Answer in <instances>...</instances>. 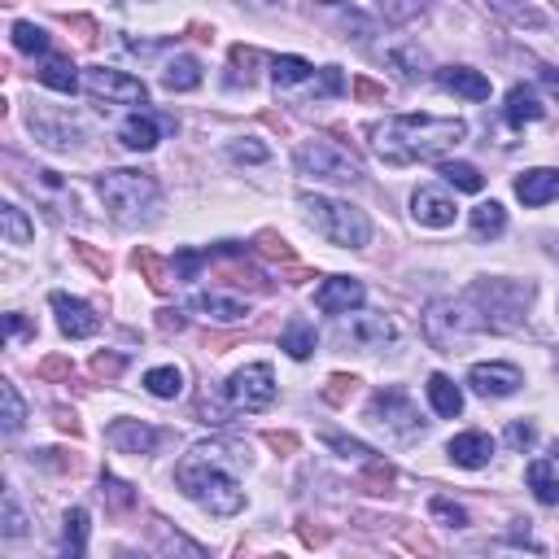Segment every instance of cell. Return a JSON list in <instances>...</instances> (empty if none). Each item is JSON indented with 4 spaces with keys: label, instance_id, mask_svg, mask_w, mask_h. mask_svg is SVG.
<instances>
[{
    "label": "cell",
    "instance_id": "cell-1",
    "mask_svg": "<svg viewBox=\"0 0 559 559\" xmlns=\"http://www.w3.org/2000/svg\"><path fill=\"white\" fill-rule=\"evenodd\" d=\"M245 463V446L236 442H197L188 455L175 463V481L180 490L201 503L210 516L228 520L245 507V490L236 481V468Z\"/></svg>",
    "mask_w": 559,
    "mask_h": 559
},
{
    "label": "cell",
    "instance_id": "cell-2",
    "mask_svg": "<svg viewBox=\"0 0 559 559\" xmlns=\"http://www.w3.org/2000/svg\"><path fill=\"white\" fill-rule=\"evenodd\" d=\"M468 136L463 118H437V114H394L372 127V149L389 166H411L442 158Z\"/></svg>",
    "mask_w": 559,
    "mask_h": 559
},
{
    "label": "cell",
    "instance_id": "cell-3",
    "mask_svg": "<svg viewBox=\"0 0 559 559\" xmlns=\"http://www.w3.org/2000/svg\"><path fill=\"white\" fill-rule=\"evenodd\" d=\"M302 210H306V219L315 223V232L324 236V241L341 245V249H363L367 241H372V219H367L363 210H354L350 201L306 193Z\"/></svg>",
    "mask_w": 559,
    "mask_h": 559
},
{
    "label": "cell",
    "instance_id": "cell-4",
    "mask_svg": "<svg viewBox=\"0 0 559 559\" xmlns=\"http://www.w3.org/2000/svg\"><path fill=\"white\" fill-rule=\"evenodd\" d=\"M97 193H101L105 210H110L114 219L132 223V219H140V214H149L153 206H158L162 188L145 171H105V175H97Z\"/></svg>",
    "mask_w": 559,
    "mask_h": 559
},
{
    "label": "cell",
    "instance_id": "cell-5",
    "mask_svg": "<svg viewBox=\"0 0 559 559\" xmlns=\"http://www.w3.org/2000/svg\"><path fill=\"white\" fill-rule=\"evenodd\" d=\"M485 328H490L485 324V315L472 311V306H463V302H433L428 306V315H424L428 341H433L437 350H450V354H455L459 341L477 337V332H485Z\"/></svg>",
    "mask_w": 559,
    "mask_h": 559
},
{
    "label": "cell",
    "instance_id": "cell-6",
    "mask_svg": "<svg viewBox=\"0 0 559 559\" xmlns=\"http://www.w3.org/2000/svg\"><path fill=\"white\" fill-rule=\"evenodd\" d=\"M293 166L302 175H311V180H332V184H354L363 175L359 162L337 140H306V145H297Z\"/></svg>",
    "mask_w": 559,
    "mask_h": 559
},
{
    "label": "cell",
    "instance_id": "cell-7",
    "mask_svg": "<svg viewBox=\"0 0 559 559\" xmlns=\"http://www.w3.org/2000/svg\"><path fill=\"white\" fill-rule=\"evenodd\" d=\"M529 284H507V280H490L472 289V302H481V315L490 328H516L520 315L529 306Z\"/></svg>",
    "mask_w": 559,
    "mask_h": 559
},
{
    "label": "cell",
    "instance_id": "cell-8",
    "mask_svg": "<svg viewBox=\"0 0 559 559\" xmlns=\"http://www.w3.org/2000/svg\"><path fill=\"white\" fill-rule=\"evenodd\" d=\"M223 402L228 411H263L276 402V376H271V363H249L241 367L228 385H223Z\"/></svg>",
    "mask_w": 559,
    "mask_h": 559
},
{
    "label": "cell",
    "instance_id": "cell-9",
    "mask_svg": "<svg viewBox=\"0 0 559 559\" xmlns=\"http://www.w3.org/2000/svg\"><path fill=\"white\" fill-rule=\"evenodd\" d=\"M367 420L380 424V428H389V433H398V437H411V433H420V411H415V402L407 389H398V385H385V389H376L372 402H367Z\"/></svg>",
    "mask_w": 559,
    "mask_h": 559
},
{
    "label": "cell",
    "instance_id": "cell-10",
    "mask_svg": "<svg viewBox=\"0 0 559 559\" xmlns=\"http://www.w3.org/2000/svg\"><path fill=\"white\" fill-rule=\"evenodd\" d=\"M83 88H88L92 97H105L118 105H145V97H149V88L136 75L114 70V66H92L88 75H83Z\"/></svg>",
    "mask_w": 559,
    "mask_h": 559
},
{
    "label": "cell",
    "instance_id": "cell-11",
    "mask_svg": "<svg viewBox=\"0 0 559 559\" xmlns=\"http://www.w3.org/2000/svg\"><path fill=\"white\" fill-rule=\"evenodd\" d=\"M337 337L359 346V350H376V346H389V341L398 337V328L389 315H341Z\"/></svg>",
    "mask_w": 559,
    "mask_h": 559
},
{
    "label": "cell",
    "instance_id": "cell-12",
    "mask_svg": "<svg viewBox=\"0 0 559 559\" xmlns=\"http://www.w3.org/2000/svg\"><path fill=\"white\" fill-rule=\"evenodd\" d=\"M363 297H367V289L359 280H350V276H332V280H324L315 289V306L324 315H350V311H359L363 306Z\"/></svg>",
    "mask_w": 559,
    "mask_h": 559
},
{
    "label": "cell",
    "instance_id": "cell-13",
    "mask_svg": "<svg viewBox=\"0 0 559 559\" xmlns=\"http://www.w3.org/2000/svg\"><path fill=\"white\" fill-rule=\"evenodd\" d=\"M468 385L477 389L481 398H507L525 385V376H520V367H511V363H477L468 372Z\"/></svg>",
    "mask_w": 559,
    "mask_h": 559
},
{
    "label": "cell",
    "instance_id": "cell-14",
    "mask_svg": "<svg viewBox=\"0 0 559 559\" xmlns=\"http://www.w3.org/2000/svg\"><path fill=\"white\" fill-rule=\"evenodd\" d=\"M53 311H57V324H62V332L70 341H79V337H92V332L101 328V315L92 311L88 302H79V297H70V293H53Z\"/></svg>",
    "mask_w": 559,
    "mask_h": 559
},
{
    "label": "cell",
    "instance_id": "cell-15",
    "mask_svg": "<svg viewBox=\"0 0 559 559\" xmlns=\"http://www.w3.org/2000/svg\"><path fill=\"white\" fill-rule=\"evenodd\" d=\"M105 442H110L118 455H149V450L162 442V433L149 428V424H140V420H114L110 428H105Z\"/></svg>",
    "mask_w": 559,
    "mask_h": 559
},
{
    "label": "cell",
    "instance_id": "cell-16",
    "mask_svg": "<svg viewBox=\"0 0 559 559\" xmlns=\"http://www.w3.org/2000/svg\"><path fill=\"white\" fill-rule=\"evenodd\" d=\"M455 197H446L442 188H415L411 197V214L415 223H424V228H450L455 223Z\"/></svg>",
    "mask_w": 559,
    "mask_h": 559
},
{
    "label": "cell",
    "instance_id": "cell-17",
    "mask_svg": "<svg viewBox=\"0 0 559 559\" xmlns=\"http://www.w3.org/2000/svg\"><path fill=\"white\" fill-rule=\"evenodd\" d=\"M437 83H442L446 92H455V97L490 101V79H485L481 70H472V66H446V70H437Z\"/></svg>",
    "mask_w": 559,
    "mask_h": 559
},
{
    "label": "cell",
    "instance_id": "cell-18",
    "mask_svg": "<svg viewBox=\"0 0 559 559\" xmlns=\"http://www.w3.org/2000/svg\"><path fill=\"white\" fill-rule=\"evenodd\" d=\"M516 197L525 201V206H546V201L559 197V171L551 166H533L516 180Z\"/></svg>",
    "mask_w": 559,
    "mask_h": 559
},
{
    "label": "cell",
    "instance_id": "cell-19",
    "mask_svg": "<svg viewBox=\"0 0 559 559\" xmlns=\"http://www.w3.org/2000/svg\"><path fill=\"white\" fill-rule=\"evenodd\" d=\"M446 450L459 468H485V463L494 459V437L490 433H459V437H450Z\"/></svg>",
    "mask_w": 559,
    "mask_h": 559
},
{
    "label": "cell",
    "instance_id": "cell-20",
    "mask_svg": "<svg viewBox=\"0 0 559 559\" xmlns=\"http://www.w3.org/2000/svg\"><path fill=\"white\" fill-rule=\"evenodd\" d=\"M546 114L542 97L529 88V83H516V88L507 92V105H503V118L511 127H525V123H538V118Z\"/></svg>",
    "mask_w": 559,
    "mask_h": 559
},
{
    "label": "cell",
    "instance_id": "cell-21",
    "mask_svg": "<svg viewBox=\"0 0 559 559\" xmlns=\"http://www.w3.org/2000/svg\"><path fill=\"white\" fill-rule=\"evenodd\" d=\"M83 555H88V511L70 507L62 520V551H57V559H83Z\"/></svg>",
    "mask_w": 559,
    "mask_h": 559
},
{
    "label": "cell",
    "instance_id": "cell-22",
    "mask_svg": "<svg viewBox=\"0 0 559 559\" xmlns=\"http://www.w3.org/2000/svg\"><path fill=\"white\" fill-rule=\"evenodd\" d=\"M193 311L219 319V324H236V319L249 315V306L241 297H223V293H193Z\"/></svg>",
    "mask_w": 559,
    "mask_h": 559
},
{
    "label": "cell",
    "instance_id": "cell-23",
    "mask_svg": "<svg viewBox=\"0 0 559 559\" xmlns=\"http://www.w3.org/2000/svg\"><path fill=\"white\" fill-rule=\"evenodd\" d=\"M118 140H123V149L132 153H149L158 145V123H153L149 114H132L123 127H118Z\"/></svg>",
    "mask_w": 559,
    "mask_h": 559
},
{
    "label": "cell",
    "instance_id": "cell-24",
    "mask_svg": "<svg viewBox=\"0 0 559 559\" xmlns=\"http://www.w3.org/2000/svg\"><path fill=\"white\" fill-rule=\"evenodd\" d=\"M428 402H433V411H437V415H446V420H455V415L463 411L459 385H455L450 376H442V372L428 376Z\"/></svg>",
    "mask_w": 559,
    "mask_h": 559
},
{
    "label": "cell",
    "instance_id": "cell-25",
    "mask_svg": "<svg viewBox=\"0 0 559 559\" xmlns=\"http://www.w3.org/2000/svg\"><path fill=\"white\" fill-rule=\"evenodd\" d=\"M162 83L171 92H193V88H201V62H197V57H188V53L171 57V62H166V70H162Z\"/></svg>",
    "mask_w": 559,
    "mask_h": 559
},
{
    "label": "cell",
    "instance_id": "cell-26",
    "mask_svg": "<svg viewBox=\"0 0 559 559\" xmlns=\"http://www.w3.org/2000/svg\"><path fill=\"white\" fill-rule=\"evenodd\" d=\"M385 57H389V66H394V70H398V75L407 79V83L428 75V57H424V49H420V44H411V40L394 44V49H389Z\"/></svg>",
    "mask_w": 559,
    "mask_h": 559
},
{
    "label": "cell",
    "instance_id": "cell-27",
    "mask_svg": "<svg viewBox=\"0 0 559 559\" xmlns=\"http://www.w3.org/2000/svg\"><path fill=\"white\" fill-rule=\"evenodd\" d=\"M525 477H529V485H533V494H538L542 507H555L559 503V477H555V463L551 459H533Z\"/></svg>",
    "mask_w": 559,
    "mask_h": 559
},
{
    "label": "cell",
    "instance_id": "cell-28",
    "mask_svg": "<svg viewBox=\"0 0 559 559\" xmlns=\"http://www.w3.org/2000/svg\"><path fill=\"white\" fill-rule=\"evenodd\" d=\"M40 83L70 97V92L79 88V75H75V66H70V57H44L40 62Z\"/></svg>",
    "mask_w": 559,
    "mask_h": 559
},
{
    "label": "cell",
    "instance_id": "cell-29",
    "mask_svg": "<svg viewBox=\"0 0 559 559\" xmlns=\"http://www.w3.org/2000/svg\"><path fill=\"white\" fill-rule=\"evenodd\" d=\"M507 232V210L498 206V201H481L477 210H472V236H481V241H494V236Z\"/></svg>",
    "mask_w": 559,
    "mask_h": 559
},
{
    "label": "cell",
    "instance_id": "cell-30",
    "mask_svg": "<svg viewBox=\"0 0 559 559\" xmlns=\"http://www.w3.org/2000/svg\"><path fill=\"white\" fill-rule=\"evenodd\" d=\"M280 350H289V359H311L315 354V328L306 324V319H293V324L280 332Z\"/></svg>",
    "mask_w": 559,
    "mask_h": 559
},
{
    "label": "cell",
    "instance_id": "cell-31",
    "mask_svg": "<svg viewBox=\"0 0 559 559\" xmlns=\"http://www.w3.org/2000/svg\"><path fill=\"white\" fill-rule=\"evenodd\" d=\"M311 62L306 57H293V53H284V57H271V79H276V88H293V83H302V79H311Z\"/></svg>",
    "mask_w": 559,
    "mask_h": 559
},
{
    "label": "cell",
    "instance_id": "cell-32",
    "mask_svg": "<svg viewBox=\"0 0 559 559\" xmlns=\"http://www.w3.org/2000/svg\"><path fill=\"white\" fill-rule=\"evenodd\" d=\"M145 389L153 398H180L184 372L180 367H153V372H145Z\"/></svg>",
    "mask_w": 559,
    "mask_h": 559
},
{
    "label": "cell",
    "instance_id": "cell-33",
    "mask_svg": "<svg viewBox=\"0 0 559 559\" xmlns=\"http://www.w3.org/2000/svg\"><path fill=\"white\" fill-rule=\"evenodd\" d=\"M442 180L455 184L459 193H481L485 188V175L472 162H442Z\"/></svg>",
    "mask_w": 559,
    "mask_h": 559
},
{
    "label": "cell",
    "instance_id": "cell-34",
    "mask_svg": "<svg viewBox=\"0 0 559 559\" xmlns=\"http://www.w3.org/2000/svg\"><path fill=\"white\" fill-rule=\"evenodd\" d=\"M0 232H5L9 245H27L31 236H35L31 219H27V214H22L18 206H0Z\"/></svg>",
    "mask_w": 559,
    "mask_h": 559
},
{
    "label": "cell",
    "instance_id": "cell-35",
    "mask_svg": "<svg viewBox=\"0 0 559 559\" xmlns=\"http://www.w3.org/2000/svg\"><path fill=\"white\" fill-rule=\"evenodd\" d=\"M136 267L145 271V280H149L153 293H166V289H171V271L162 267V258L153 254V249H136Z\"/></svg>",
    "mask_w": 559,
    "mask_h": 559
},
{
    "label": "cell",
    "instance_id": "cell-36",
    "mask_svg": "<svg viewBox=\"0 0 559 559\" xmlns=\"http://www.w3.org/2000/svg\"><path fill=\"white\" fill-rule=\"evenodd\" d=\"M0 402H5V433H18L27 424V407H22L14 380H0Z\"/></svg>",
    "mask_w": 559,
    "mask_h": 559
},
{
    "label": "cell",
    "instance_id": "cell-37",
    "mask_svg": "<svg viewBox=\"0 0 559 559\" xmlns=\"http://www.w3.org/2000/svg\"><path fill=\"white\" fill-rule=\"evenodd\" d=\"M158 538H162V555L166 559H210L206 551H201L197 542H188L184 533H171V529H158Z\"/></svg>",
    "mask_w": 559,
    "mask_h": 559
},
{
    "label": "cell",
    "instance_id": "cell-38",
    "mask_svg": "<svg viewBox=\"0 0 559 559\" xmlns=\"http://www.w3.org/2000/svg\"><path fill=\"white\" fill-rule=\"evenodd\" d=\"M14 49L18 53H49V35L35 22H14Z\"/></svg>",
    "mask_w": 559,
    "mask_h": 559
},
{
    "label": "cell",
    "instance_id": "cell-39",
    "mask_svg": "<svg viewBox=\"0 0 559 559\" xmlns=\"http://www.w3.org/2000/svg\"><path fill=\"white\" fill-rule=\"evenodd\" d=\"M433 516H437V520H446L450 529H468V511H463L459 503H450V498H442V494L433 498Z\"/></svg>",
    "mask_w": 559,
    "mask_h": 559
},
{
    "label": "cell",
    "instance_id": "cell-40",
    "mask_svg": "<svg viewBox=\"0 0 559 559\" xmlns=\"http://www.w3.org/2000/svg\"><path fill=\"white\" fill-rule=\"evenodd\" d=\"M22 533H27V516L18 507V494L9 490L5 494V538H22Z\"/></svg>",
    "mask_w": 559,
    "mask_h": 559
},
{
    "label": "cell",
    "instance_id": "cell-41",
    "mask_svg": "<svg viewBox=\"0 0 559 559\" xmlns=\"http://www.w3.org/2000/svg\"><path fill=\"white\" fill-rule=\"evenodd\" d=\"M258 249H263L267 258H280V263H293V249H289V241L284 236H276V232H258V241H254Z\"/></svg>",
    "mask_w": 559,
    "mask_h": 559
},
{
    "label": "cell",
    "instance_id": "cell-42",
    "mask_svg": "<svg viewBox=\"0 0 559 559\" xmlns=\"http://www.w3.org/2000/svg\"><path fill=\"white\" fill-rule=\"evenodd\" d=\"M210 254H193V249H180L175 254V280H197V271H201V263H206Z\"/></svg>",
    "mask_w": 559,
    "mask_h": 559
},
{
    "label": "cell",
    "instance_id": "cell-43",
    "mask_svg": "<svg viewBox=\"0 0 559 559\" xmlns=\"http://www.w3.org/2000/svg\"><path fill=\"white\" fill-rule=\"evenodd\" d=\"M533 437H538V428H533L529 420H511V424H507V446H511V450H529Z\"/></svg>",
    "mask_w": 559,
    "mask_h": 559
},
{
    "label": "cell",
    "instance_id": "cell-44",
    "mask_svg": "<svg viewBox=\"0 0 559 559\" xmlns=\"http://www.w3.org/2000/svg\"><path fill=\"white\" fill-rule=\"evenodd\" d=\"M324 442L337 450V455H346V459H372V450H367L363 442H354V437H337V433H328Z\"/></svg>",
    "mask_w": 559,
    "mask_h": 559
},
{
    "label": "cell",
    "instance_id": "cell-45",
    "mask_svg": "<svg viewBox=\"0 0 559 559\" xmlns=\"http://www.w3.org/2000/svg\"><path fill=\"white\" fill-rule=\"evenodd\" d=\"M232 158H236V162H267L271 153H267V145H258V140H236V145H232Z\"/></svg>",
    "mask_w": 559,
    "mask_h": 559
},
{
    "label": "cell",
    "instance_id": "cell-46",
    "mask_svg": "<svg viewBox=\"0 0 559 559\" xmlns=\"http://www.w3.org/2000/svg\"><path fill=\"white\" fill-rule=\"evenodd\" d=\"M354 385H359L354 376H332V380H328V389H324V398H328V402H337V407H341V402H346V398L354 394Z\"/></svg>",
    "mask_w": 559,
    "mask_h": 559
},
{
    "label": "cell",
    "instance_id": "cell-47",
    "mask_svg": "<svg viewBox=\"0 0 559 559\" xmlns=\"http://www.w3.org/2000/svg\"><path fill=\"white\" fill-rule=\"evenodd\" d=\"M101 494L110 498V503H114L118 511H123V507H132V490H127L123 481H114V477H105V481H101Z\"/></svg>",
    "mask_w": 559,
    "mask_h": 559
},
{
    "label": "cell",
    "instance_id": "cell-48",
    "mask_svg": "<svg viewBox=\"0 0 559 559\" xmlns=\"http://www.w3.org/2000/svg\"><path fill=\"white\" fill-rule=\"evenodd\" d=\"M341 88H346V79H341L337 66H324V70H319V97H337Z\"/></svg>",
    "mask_w": 559,
    "mask_h": 559
},
{
    "label": "cell",
    "instance_id": "cell-49",
    "mask_svg": "<svg viewBox=\"0 0 559 559\" xmlns=\"http://www.w3.org/2000/svg\"><path fill=\"white\" fill-rule=\"evenodd\" d=\"M123 367H127L123 354H97V359H92V372L97 376H118Z\"/></svg>",
    "mask_w": 559,
    "mask_h": 559
},
{
    "label": "cell",
    "instance_id": "cell-50",
    "mask_svg": "<svg viewBox=\"0 0 559 559\" xmlns=\"http://www.w3.org/2000/svg\"><path fill=\"white\" fill-rule=\"evenodd\" d=\"M75 249H79V258H83V263H88L92 271H97L101 280L110 276V258H101V254H97V249H92V245H75Z\"/></svg>",
    "mask_w": 559,
    "mask_h": 559
},
{
    "label": "cell",
    "instance_id": "cell-51",
    "mask_svg": "<svg viewBox=\"0 0 559 559\" xmlns=\"http://www.w3.org/2000/svg\"><path fill=\"white\" fill-rule=\"evenodd\" d=\"M354 97H359V101H380V97H385V88H376L372 79H359V83H354Z\"/></svg>",
    "mask_w": 559,
    "mask_h": 559
},
{
    "label": "cell",
    "instance_id": "cell-52",
    "mask_svg": "<svg viewBox=\"0 0 559 559\" xmlns=\"http://www.w3.org/2000/svg\"><path fill=\"white\" fill-rule=\"evenodd\" d=\"M267 446H271V450H284V455H293V450H297V437H293V433H267Z\"/></svg>",
    "mask_w": 559,
    "mask_h": 559
},
{
    "label": "cell",
    "instance_id": "cell-53",
    "mask_svg": "<svg viewBox=\"0 0 559 559\" xmlns=\"http://www.w3.org/2000/svg\"><path fill=\"white\" fill-rule=\"evenodd\" d=\"M380 14L394 18V22H402V18H415V14H420V5H385Z\"/></svg>",
    "mask_w": 559,
    "mask_h": 559
},
{
    "label": "cell",
    "instance_id": "cell-54",
    "mask_svg": "<svg viewBox=\"0 0 559 559\" xmlns=\"http://www.w3.org/2000/svg\"><path fill=\"white\" fill-rule=\"evenodd\" d=\"M158 328H162V332H180V328H184V315H180V311H162Z\"/></svg>",
    "mask_w": 559,
    "mask_h": 559
},
{
    "label": "cell",
    "instance_id": "cell-55",
    "mask_svg": "<svg viewBox=\"0 0 559 559\" xmlns=\"http://www.w3.org/2000/svg\"><path fill=\"white\" fill-rule=\"evenodd\" d=\"M66 372H70V363H66V359H49V363H40V376H49V380H53V376H66Z\"/></svg>",
    "mask_w": 559,
    "mask_h": 559
},
{
    "label": "cell",
    "instance_id": "cell-56",
    "mask_svg": "<svg viewBox=\"0 0 559 559\" xmlns=\"http://www.w3.org/2000/svg\"><path fill=\"white\" fill-rule=\"evenodd\" d=\"M5 328H9V337H22V332H31L27 324H22V315H9V319H5ZM31 337H35V332H31Z\"/></svg>",
    "mask_w": 559,
    "mask_h": 559
},
{
    "label": "cell",
    "instance_id": "cell-57",
    "mask_svg": "<svg viewBox=\"0 0 559 559\" xmlns=\"http://www.w3.org/2000/svg\"><path fill=\"white\" fill-rule=\"evenodd\" d=\"M118 559H145V555H136V551H118Z\"/></svg>",
    "mask_w": 559,
    "mask_h": 559
},
{
    "label": "cell",
    "instance_id": "cell-58",
    "mask_svg": "<svg viewBox=\"0 0 559 559\" xmlns=\"http://www.w3.org/2000/svg\"><path fill=\"white\" fill-rule=\"evenodd\" d=\"M271 559H284V555H271Z\"/></svg>",
    "mask_w": 559,
    "mask_h": 559
}]
</instances>
